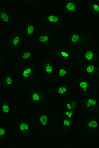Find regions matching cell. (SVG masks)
<instances>
[{
	"mask_svg": "<svg viewBox=\"0 0 99 148\" xmlns=\"http://www.w3.org/2000/svg\"><path fill=\"white\" fill-rule=\"evenodd\" d=\"M13 119L9 96L2 93L0 96V121L8 122Z\"/></svg>",
	"mask_w": 99,
	"mask_h": 148,
	"instance_id": "44dd1931",
	"label": "cell"
},
{
	"mask_svg": "<svg viewBox=\"0 0 99 148\" xmlns=\"http://www.w3.org/2000/svg\"><path fill=\"white\" fill-rule=\"evenodd\" d=\"M38 64L41 83L47 89L57 83L56 65L53 57L48 50L40 56Z\"/></svg>",
	"mask_w": 99,
	"mask_h": 148,
	"instance_id": "5b68a950",
	"label": "cell"
},
{
	"mask_svg": "<svg viewBox=\"0 0 99 148\" xmlns=\"http://www.w3.org/2000/svg\"><path fill=\"white\" fill-rule=\"evenodd\" d=\"M39 57L35 60L20 66L15 71L18 88L22 92L33 85L41 83L38 64Z\"/></svg>",
	"mask_w": 99,
	"mask_h": 148,
	"instance_id": "8992f818",
	"label": "cell"
},
{
	"mask_svg": "<svg viewBox=\"0 0 99 148\" xmlns=\"http://www.w3.org/2000/svg\"><path fill=\"white\" fill-rule=\"evenodd\" d=\"M22 17L8 1H0V27L4 32L20 25Z\"/></svg>",
	"mask_w": 99,
	"mask_h": 148,
	"instance_id": "ba28073f",
	"label": "cell"
},
{
	"mask_svg": "<svg viewBox=\"0 0 99 148\" xmlns=\"http://www.w3.org/2000/svg\"><path fill=\"white\" fill-rule=\"evenodd\" d=\"M79 107L90 116L99 115V94L76 98Z\"/></svg>",
	"mask_w": 99,
	"mask_h": 148,
	"instance_id": "ac0fdd59",
	"label": "cell"
},
{
	"mask_svg": "<svg viewBox=\"0 0 99 148\" xmlns=\"http://www.w3.org/2000/svg\"><path fill=\"white\" fill-rule=\"evenodd\" d=\"M16 147L13 126L8 122L0 121V148Z\"/></svg>",
	"mask_w": 99,
	"mask_h": 148,
	"instance_id": "d6986e66",
	"label": "cell"
},
{
	"mask_svg": "<svg viewBox=\"0 0 99 148\" xmlns=\"http://www.w3.org/2000/svg\"><path fill=\"white\" fill-rule=\"evenodd\" d=\"M88 8H90L93 12L94 16H98L99 7L98 3L95 1H87Z\"/></svg>",
	"mask_w": 99,
	"mask_h": 148,
	"instance_id": "603a6c76",
	"label": "cell"
},
{
	"mask_svg": "<svg viewBox=\"0 0 99 148\" xmlns=\"http://www.w3.org/2000/svg\"><path fill=\"white\" fill-rule=\"evenodd\" d=\"M51 95L52 101L65 102L76 98L73 83H57L47 89Z\"/></svg>",
	"mask_w": 99,
	"mask_h": 148,
	"instance_id": "7c38bea8",
	"label": "cell"
},
{
	"mask_svg": "<svg viewBox=\"0 0 99 148\" xmlns=\"http://www.w3.org/2000/svg\"><path fill=\"white\" fill-rule=\"evenodd\" d=\"M59 40L78 51L93 42L94 39L90 34L76 33L59 36Z\"/></svg>",
	"mask_w": 99,
	"mask_h": 148,
	"instance_id": "4fadbf2b",
	"label": "cell"
},
{
	"mask_svg": "<svg viewBox=\"0 0 99 148\" xmlns=\"http://www.w3.org/2000/svg\"><path fill=\"white\" fill-rule=\"evenodd\" d=\"M21 25L27 44L33 42L40 26L37 16L28 15L23 16Z\"/></svg>",
	"mask_w": 99,
	"mask_h": 148,
	"instance_id": "5bb4252c",
	"label": "cell"
},
{
	"mask_svg": "<svg viewBox=\"0 0 99 148\" xmlns=\"http://www.w3.org/2000/svg\"><path fill=\"white\" fill-rule=\"evenodd\" d=\"M39 50L34 42L29 43L10 62V69L15 71L20 66L39 58Z\"/></svg>",
	"mask_w": 99,
	"mask_h": 148,
	"instance_id": "8fae6325",
	"label": "cell"
},
{
	"mask_svg": "<svg viewBox=\"0 0 99 148\" xmlns=\"http://www.w3.org/2000/svg\"><path fill=\"white\" fill-rule=\"evenodd\" d=\"M1 27H0V32H1Z\"/></svg>",
	"mask_w": 99,
	"mask_h": 148,
	"instance_id": "4316f807",
	"label": "cell"
},
{
	"mask_svg": "<svg viewBox=\"0 0 99 148\" xmlns=\"http://www.w3.org/2000/svg\"><path fill=\"white\" fill-rule=\"evenodd\" d=\"M99 115L90 116L86 118L80 127L79 134L81 137L88 135H98Z\"/></svg>",
	"mask_w": 99,
	"mask_h": 148,
	"instance_id": "ffe728a7",
	"label": "cell"
},
{
	"mask_svg": "<svg viewBox=\"0 0 99 148\" xmlns=\"http://www.w3.org/2000/svg\"><path fill=\"white\" fill-rule=\"evenodd\" d=\"M13 128L16 147H29L38 140L29 117L25 113L17 115Z\"/></svg>",
	"mask_w": 99,
	"mask_h": 148,
	"instance_id": "3957f363",
	"label": "cell"
},
{
	"mask_svg": "<svg viewBox=\"0 0 99 148\" xmlns=\"http://www.w3.org/2000/svg\"><path fill=\"white\" fill-rule=\"evenodd\" d=\"M77 63H99V49L94 42L78 51Z\"/></svg>",
	"mask_w": 99,
	"mask_h": 148,
	"instance_id": "e0dca14e",
	"label": "cell"
},
{
	"mask_svg": "<svg viewBox=\"0 0 99 148\" xmlns=\"http://www.w3.org/2000/svg\"><path fill=\"white\" fill-rule=\"evenodd\" d=\"M37 17L42 27L56 34L64 32L68 29L66 21L57 8H45L41 11Z\"/></svg>",
	"mask_w": 99,
	"mask_h": 148,
	"instance_id": "277c9868",
	"label": "cell"
},
{
	"mask_svg": "<svg viewBox=\"0 0 99 148\" xmlns=\"http://www.w3.org/2000/svg\"><path fill=\"white\" fill-rule=\"evenodd\" d=\"M22 108L25 113L50 107L52 99L49 90L41 83L24 90Z\"/></svg>",
	"mask_w": 99,
	"mask_h": 148,
	"instance_id": "7a4b0ae2",
	"label": "cell"
},
{
	"mask_svg": "<svg viewBox=\"0 0 99 148\" xmlns=\"http://www.w3.org/2000/svg\"><path fill=\"white\" fill-rule=\"evenodd\" d=\"M57 34L40 25L33 42L39 51L53 46L59 40Z\"/></svg>",
	"mask_w": 99,
	"mask_h": 148,
	"instance_id": "9a60e30c",
	"label": "cell"
},
{
	"mask_svg": "<svg viewBox=\"0 0 99 148\" xmlns=\"http://www.w3.org/2000/svg\"><path fill=\"white\" fill-rule=\"evenodd\" d=\"M72 83L76 98L99 94V79L76 74Z\"/></svg>",
	"mask_w": 99,
	"mask_h": 148,
	"instance_id": "30bf717a",
	"label": "cell"
},
{
	"mask_svg": "<svg viewBox=\"0 0 99 148\" xmlns=\"http://www.w3.org/2000/svg\"><path fill=\"white\" fill-rule=\"evenodd\" d=\"M25 113L29 117L38 140L43 144L50 145L62 140L57 116L51 106Z\"/></svg>",
	"mask_w": 99,
	"mask_h": 148,
	"instance_id": "6da1fadb",
	"label": "cell"
},
{
	"mask_svg": "<svg viewBox=\"0 0 99 148\" xmlns=\"http://www.w3.org/2000/svg\"><path fill=\"white\" fill-rule=\"evenodd\" d=\"M0 88L2 94L8 96L16 91L19 88L15 71L11 69L5 70L0 80Z\"/></svg>",
	"mask_w": 99,
	"mask_h": 148,
	"instance_id": "2e32d148",
	"label": "cell"
},
{
	"mask_svg": "<svg viewBox=\"0 0 99 148\" xmlns=\"http://www.w3.org/2000/svg\"><path fill=\"white\" fill-rule=\"evenodd\" d=\"M59 10L66 22H74L89 9L88 4L80 1H62L57 3Z\"/></svg>",
	"mask_w": 99,
	"mask_h": 148,
	"instance_id": "9c48e42d",
	"label": "cell"
},
{
	"mask_svg": "<svg viewBox=\"0 0 99 148\" xmlns=\"http://www.w3.org/2000/svg\"><path fill=\"white\" fill-rule=\"evenodd\" d=\"M10 3L14 7L20 8H30L39 6L40 1H9Z\"/></svg>",
	"mask_w": 99,
	"mask_h": 148,
	"instance_id": "7402d4cb",
	"label": "cell"
},
{
	"mask_svg": "<svg viewBox=\"0 0 99 148\" xmlns=\"http://www.w3.org/2000/svg\"><path fill=\"white\" fill-rule=\"evenodd\" d=\"M11 60L6 53L0 52V69L4 67L10 63Z\"/></svg>",
	"mask_w": 99,
	"mask_h": 148,
	"instance_id": "cb8c5ba5",
	"label": "cell"
},
{
	"mask_svg": "<svg viewBox=\"0 0 99 148\" xmlns=\"http://www.w3.org/2000/svg\"><path fill=\"white\" fill-rule=\"evenodd\" d=\"M0 52L5 53V47L3 37L0 34Z\"/></svg>",
	"mask_w": 99,
	"mask_h": 148,
	"instance_id": "d4e9b609",
	"label": "cell"
},
{
	"mask_svg": "<svg viewBox=\"0 0 99 148\" xmlns=\"http://www.w3.org/2000/svg\"><path fill=\"white\" fill-rule=\"evenodd\" d=\"M2 92L1 90V88H0V96L2 94Z\"/></svg>",
	"mask_w": 99,
	"mask_h": 148,
	"instance_id": "484cf974",
	"label": "cell"
},
{
	"mask_svg": "<svg viewBox=\"0 0 99 148\" xmlns=\"http://www.w3.org/2000/svg\"><path fill=\"white\" fill-rule=\"evenodd\" d=\"M3 38L5 53L11 61L27 44L21 24L13 29L4 32Z\"/></svg>",
	"mask_w": 99,
	"mask_h": 148,
	"instance_id": "52a82bcc",
	"label": "cell"
}]
</instances>
